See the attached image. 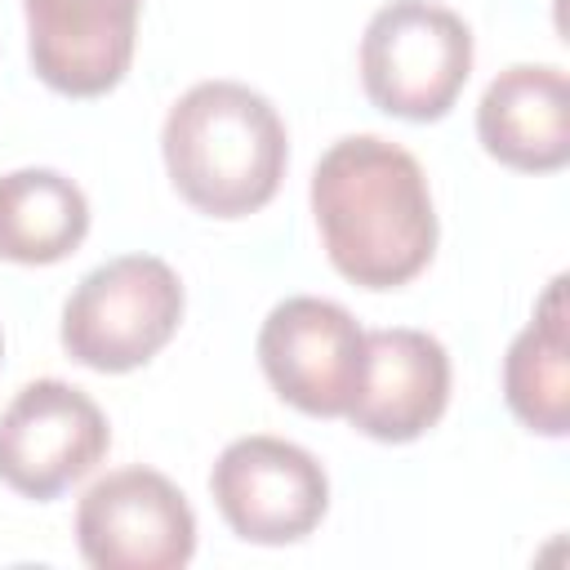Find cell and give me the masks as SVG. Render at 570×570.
Returning a JSON list of instances; mask_svg holds the SVG:
<instances>
[{
    "label": "cell",
    "instance_id": "obj_1",
    "mask_svg": "<svg viewBox=\"0 0 570 570\" xmlns=\"http://www.w3.org/2000/svg\"><path fill=\"white\" fill-rule=\"evenodd\" d=\"M312 214L334 272L361 289H396L436 254L428 174L379 134L330 142L312 169Z\"/></svg>",
    "mask_w": 570,
    "mask_h": 570
},
{
    "label": "cell",
    "instance_id": "obj_2",
    "mask_svg": "<svg viewBox=\"0 0 570 570\" xmlns=\"http://www.w3.org/2000/svg\"><path fill=\"white\" fill-rule=\"evenodd\" d=\"M160 151L174 191L209 218L263 209L289 165L276 107L240 80H200L165 116Z\"/></svg>",
    "mask_w": 570,
    "mask_h": 570
},
{
    "label": "cell",
    "instance_id": "obj_3",
    "mask_svg": "<svg viewBox=\"0 0 570 570\" xmlns=\"http://www.w3.org/2000/svg\"><path fill=\"white\" fill-rule=\"evenodd\" d=\"M183 321V281L156 254H120L80 276L62 303V347L98 374L147 365Z\"/></svg>",
    "mask_w": 570,
    "mask_h": 570
},
{
    "label": "cell",
    "instance_id": "obj_4",
    "mask_svg": "<svg viewBox=\"0 0 570 570\" xmlns=\"http://www.w3.org/2000/svg\"><path fill=\"white\" fill-rule=\"evenodd\" d=\"M472 76L468 22L432 0L383 4L361 36V85L396 120H441Z\"/></svg>",
    "mask_w": 570,
    "mask_h": 570
},
{
    "label": "cell",
    "instance_id": "obj_5",
    "mask_svg": "<svg viewBox=\"0 0 570 570\" xmlns=\"http://www.w3.org/2000/svg\"><path fill=\"white\" fill-rule=\"evenodd\" d=\"M209 494L236 539L281 548L307 539L330 508L321 459L285 436H236L209 472Z\"/></svg>",
    "mask_w": 570,
    "mask_h": 570
},
{
    "label": "cell",
    "instance_id": "obj_6",
    "mask_svg": "<svg viewBox=\"0 0 570 570\" xmlns=\"http://www.w3.org/2000/svg\"><path fill=\"white\" fill-rule=\"evenodd\" d=\"M76 548L94 570H178L196 552V512L156 468H116L76 503Z\"/></svg>",
    "mask_w": 570,
    "mask_h": 570
},
{
    "label": "cell",
    "instance_id": "obj_7",
    "mask_svg": "<svg viewBox=\"0 0 570 570\" xmlns=\"http://www.w3.org/2000/svg\"><path fill=\"white\" fill-rule=\"evenodd\" d=\"M258 365L281 401L312 419H338L365 374V330L343 303L294 294L267 312Z\"/></svg>",
    "mask_w": 570,
    "mask_h": 570
},
{
    "label": "cell",
    "instance_id": "obj_8",
    "mask_svg": "<svg viewBox=\"0 0 570 570\" xmlns=\"http://www.w3.org/2000/svg\"><path fill=\"white\" fill-rule=\"evenodd\" d=\"M111 445L98 401L62 379L27 383L0 414V481L22 499H58Z\"/></svg>",
    "mask_w": 570,
    "mask_h": 570
},
{
    "label": "cell",
    "instance_id": "obj_9",
    "mask_svg": "<svg viewBox=\"0 0 570 570\" xmlns=\"http://www.w3.org/2000/svg\"><path fill=\"white\" fill-rule=\"evenodd\" d=\"M31 71L67 94L98 98L134 62L142 0H22Z\"/></svg>",
    "mask_w": 570,
    "mask_h": 570
},
{
    "label": "cell",
    "instance_id": "obj_10",
    "mask_svg": "<svg viewBox=\"0 0 570 570\" xmlns=\"http://www.w3.org/2000/svg\"><path fill=\"white\" fill-rule=\"evenodd\" d=\"M450 405V356L428 330L392 325L365 334V374L347 405V423L387 445L419 441Z\"/></svg>",
    "mask_w": 570,
    "mask_h": 570
},
{
    "label": "cell",
    "instance_id": "obj_11",
    "mask_svg": "<svg viewBox=\"0 0 570 570\" xmlns=\"http://www.w3.org/2000/svg\"><path fill=\"white\" fill-rule=\"evenodd\" d=\"M485 156L521 174H552L570 160V85L552 62L503 67L476 102Z\"/></svg>",
    "mask_w": 570,
    "mask_h": 570
},
{
    "label": "cell",
    "instance_id": "obj_12",
    "mask_svg": "<svg viewBox=\"0 0 570 570\" xmlns=\"http://www.w3.org/2000/svg\"><path fill=\"white\" fill-rule=\"evenodd\" d=\"M503 401L539 436L570 432V334H566V276H552L534 321L503 356Z\"/></svg>",
    "mask_w": 570,
    "mask_h": 570
},
{
    "label": "cell",
    "instance_id": "obj_13",
    "mask_svg": "<svg viewBox=\"0 0 570 570\" xmlns=\"http://www.w3.org/2000/svg\"><path fill=\"white\" fill-rule=\"evenodd\" d=\"M89 232L85 191L58 169H13L0 178V258L49 267L76 254Z\"/></svg>",
    "mask_w": 570,
    "mask_h": 570
},
{
    "label": "cell",
    "instance_id": "obj_14",
    "mask_svg": "<svg viewBox=\"0 0 570 570\" xmlns=\"http://www.w3.org/2000/svg\"><path fill=\"white\" fill-rule=\"evenodd\" d=\"M0 356H4V338H0Z\"/></svg>",
    "mask_w": 570,
    "mask_h": 570
}]
</instances>
